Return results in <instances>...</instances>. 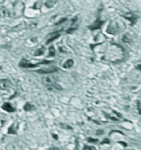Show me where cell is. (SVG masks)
I'll use <instances>...</instances> for the list:
<instances>
[{
	"mask_svg": "<svg viewBox=\"0 0 141 150\" xmlns=\"http://www.w3.org/2000/svg\"><path fill=\"white\" fill-rule=\"evenodd\" d=\"M59 71V69H58L56 66H52V67L47 68V69H39V70H36V73L39 74H51V73H55V72L58 71Z\"/></svg>",
	"mask_w": 141,
	"mask_h": 150,
	"instance_id": "cell-1",
	"label": "cell"
},
{
	"mask_svg": "<svg viewBox=\"0 0 141 150\" xmlns=\"http://www.w3.org/2000/svg\"><path fill=\"white\" fill-rule=\"evenodd\" d=\"M40 64V63H36V64H33L30 62H29L27 60H21V61L19 63V66L22 68H25V69H31V68H35L37 67Z\"/></svg>",
	"mask_w": 141,
	"mask_h": 150,
	"instance_id": "cell-2",
	"label": "cell"
},
{
	"mask_svg": "<svg viewBox=\"0 0 141 150\" xmlns=\"http://www.w3.org/2000/svg\"><path fill=\"white\" fill-rule=\"evenodd\" d=\"M11 86V83L8 79H2L0 80V89L2 90H8Z\"/></svg>",
	"mask_w": 141,
	"mask_h": 150,
	"instance_id": "cell-3",
	"label": "cell"
},
{
	"mask_svg": "<svg viewBox=\"0 0 141 150\" xmlns=\"http://www.w3.org/2000/svg\"><path fill=\"white\" fill-rule=\"evenodd\" d=\"M56 81H57V80L56 79V77H53V76H47V77H44L43 80H42V82H43L45 86L51 85L53 83H56Z\"/></svg>",
	"mask_w": 141,
	"mask_h": 150,
	"instance_id": "cell-4",
	"label": "cell"
},
{
	"mask_svg": "<svg viewBox=\"0 0 141 150\" xmlns=\"http://www.w3.org/2000/svg\"><path fill=\"white\" fill-rule=\"evenodd\" d=\"M103 24H104V21H101L99 18H98V19L95 21V22L94 23V24H92V25H90L89 27V29H90L91 30H98V29L101 28Z\"/></svg>",
	"mask_w": 141,
	"mask_h": 150,
	"instance_id": "cell-5",
	"label": "cell"
},
{
	"mask_svg": "<svg viewBox=\"0 0 141 150\" xmlns=\"http://www.w3.org/2000/svg\"><path fill=\"white\" fill-rule=\"evenodd\" d=\"M46 86L47 89L50 91H61L62 90V88L57 83H53L51 85H48V86Z\"/></svg>",
	"mask_w": 141,
	"mask_h": 150,
	"instance_id": "cell-6",
	"label": "cell"
},
{
	"mask_svg": "<svg viewBox=\"0 0 141 150\" xmlns=\"http://www.w3.org/2000/svg\"><path fill=\"white\" fill-rule=\"evenodd\" d=\"M2 109L9 112H12L15 111V109H14V107H12V105L10 103H8V102H6V103H5L2 105Z\"/></svg>",
	"mask_w": 141,
	"mask_h": 150,
	"instance_id": "cell-7",
	"label": "cell"
},
{
	"mask_svg": "<svg viewBox=\"0 0 141 150\" xmlns=\"http://www.w3.org/2000/svg\"><path fill=\"white\" fill-rule=\"evenodd\" d=\"M124 18H126V19H128L129 21H132V24H133L137 20V16H135L134 15V14H132V13L126 14V15L124 16Z\"/></svg>",
	"mask_w": 141,
	"mask_h": 150,
	"instance_id": "cell-8",
	"label": "cell"
},
{
	"mask_svg": "<svg viewBox=\"0 0 141 150\" xmlns=\"http://www.w3.org/2000/svg\"><path fill=\"white\" fill-rule=\"evenodd\" d=\"M56 2H57V0H48L45 2V6L47 8H51L54 6Z\"/></svg>",
	"mask_w": 141,
	"mask_h": 150,
	"instance_id": "cell-9",
	"label": "cell"
},
{
	"mask_svg": "<svg viewBox=\"0 0 141 150\" xmlns=\"http://www.w3.org/2000/svg\"><path fill=\"white\" fill-rule=\"evenodd\" d=\"M73 64H74L73 60L69 59V60H67L64 63L63 67L64 68V69H69V68H71L72 66H73Z\"/></svg>",
	"mask_w": 141,
	"mask_h": 150,
	"instance_id": "cell-10",
	"label": "cell"
},
{
	"mask_svg": "<svg viewBox=\"0 0 141 150\" xmlns=\"http://www.w3.org/2000/svg\"><path fill=\"white\" fill-rule=\"evenodd\" d=\"M0 16L2 17H6L8 15V11L7 10V8H2L0 9Z\"/></svg>",
	"mask_w": 141,
	"mask_h": 150,
	"instance_id": "cell-11",
	"label": "cell"
},
{
	"mask_svg": "<svg viewBox=\"0 0 141 150\" xmlns=\"http://www.w3.org/2000/svg\"><path fill=\"white\" fill-rule=\"evenodd\" d=\"M33 108H34V106H33V105L30 103H29V102H27V103L24 106V110L25 111H30L32 110Z\"/></svg>",
	"mask_w": 141,
	"mask_h": 150,
	"instance_id": "cell-12",
	"label": "cell"
},
{
	"mask_svg": "<svg viewBox=\"0 0 141 150\" xmlns=\"http://www.w3.org/2000/svg\"><path fill=\"white\" fill-rule=\"evenodd\" d=\"M55 54H56V51H55L54 47L52 46V47H50V49H49L48 57H53V56H55Z\"/></svg>",
	"mask_w": 141,
	"mask_h": 150,
	"instance_id": "cell-13",
	"label": "cell"
},
{
	"mask_svg": "<svg viewBox=\"0 0 141 150\" xmlns=\"http://www.w3.org/2000/svg\"><path fill=\"white\" fill-rule=\"evenodd\" d=\"M44 50L43 49H39V50H38L36 52V53H35V56H40L42 55V54H44Z\"/></svg>",
	"mask_w": 141,
	"mask_h": 150,
	"instance_id": "cell-14",
	"label": "cell"
},
{
	"mask_svg": "<svg viewBox=\"0 0 141 150\" xmlns=\"http://www.w3.org/2000/svg\"><path fill=\"white\" fill-rule=\"evenodd\" d=\"M59 36H60V35H56V36H53V37H52L51 38H50V39H49L48 41H47V44H49V43L52 42V41H54V40L57 39V38H58L59 37Z\"/></svg>",
	"mask_w": 141,
	"mask_h": 150,
	"instance_id": "cell-15",
	"label": "cell"
},
{
	"mask_svg": "<svg viewBox=\"0 0 141 150\" xmlns=\"http://www.w3.org/2000/svg\"><path fill=\"white\" fill-rule=\"evenodd\" d=\"M77 29V27H74V28H72V27H71V28L68 29L67 30V33H71L72 32H73L74 30H75Z\"/></svg>",
	"mask_w": 141,
	"mask_h": 150,
	"instance_id": "cell-16",
	"label": "cell"
},
{
	"mask_svg": "<svg viewBox=\"0 0 141 150\" xmlns=\"http://www.w3.org/2000/svg\"><path fill=\"white\" fill-rule=\"evenodd\" d=\"M67 20V18H62V19L61 20V21H59V22H58V23H56V25H59V24H62V23H63V22H64V21H66Z\"/></svg>",
	"mask_w": 141,
	"mask_h": 150,
	"instance_id": "cell-17",
	"label": "cell"
},
{
	"mask_svg": "<svg viewBox=\"0 0 141 150\" xmlns=\"http://www.w3.org/2000/svg\"><path fill=\"white\" fill-rule=\"evenodd\" d=\"M84 149H95L94 146H84Z\"/></svg>",
	"mask_w": 141,
	"mask_h": 150,
	"instance_id": "cell-18",
	"label": "cell"
},
{
	"mask_svg": "<svg viewBox=\"0 0 141 150\" xmlns=\"http://www.w3.org/2000/svg\"><path fill=\"white\" fill-rule=\"evenodd\" d=\"M137 109H138V112H139V114H140V101H138L137 102Z\"/></svg>",
	"mask_w": 141,
	"mask_h": 150,
	"instance_id": "cell-19",
	"label": "cell"
},
{
	"mask_svg": "<svg viewBox=\"0 0 141 150\" xmlns=\"http://www.w3.org/2000/svg\"><path fill=\"white\" fill-rule=\"evenodd\" d=\"M88 141L89 142H97L98 141V139H92V138H88Z\"/></svg>",
	"mask_w": 141,
	"mask_h": 150,
	"instance_id": "cell-20",
	"label": "cell"
}]
</instances>
